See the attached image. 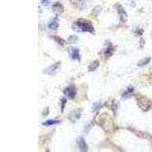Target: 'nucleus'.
I'll return each instance as SVG.
<instances>
[{"instance_id":"8","label":"nucleus","mask_w":152,"mask_h":152,"mask_svg":"<svg viewBox=\"0 0 152 152\" xmlns=\"http://www.w3.org/2000/svg\"><path fill=\"white\" fill-rule=\"evenodd\" d=\"M69 1L72 4L79 9H83L88 2V0H69Z\"/></svg>"},{"instance_id":"2","label":"nucleus","mask_w":152,"mask_h":152,"mask_svg":"<svg viewBox=\"0 0 152 152\" xmlns=\"http://www.w3.org/2000/svg\"><path fill=\"white\" fill-rule=\"evenodd\" d=\"M116 11H117L118 14H119V17H120V20H121L123 22H126L127 20H128V14L127 12H126L125 9L123 8V6H122L121 5L118 4L116 5Z\"/></svg>"},{"instance_id":"6","label":"nucleus","mask_w":152,"mask_h":152,"mask_svg":"<svg viewBox=\"0 0 152 152\" xmlns=\"http://www.w3.org/2000/svg\"><path fill=\"white\" fill-rule=\"evenodd\" d=\"M59 27V20L57 18V17L53 18L49 21L48 23V28L50 30H53V31H55V30L58 29V28Z\"/></svg>"},{"instance_id":"13","label":"nucleus","mask_w":152,"mask_h":152,"mask_svg":"<svg viewBox=\"0 0 152 152\" xmlns=\"http://www.w3.org/2000/svg\"><path fill=\"white\" fill-rule=\"evenodd\" d=\"M113 51H114L113 47L111 45L110 43H109V45H108V47H107V50H106L105 52H104V53H105L106 56H107V57L110 56L113 54Z\"/></svg>"},{"instance_id":"10","label":"nucleus","mask_w":152,"mask_h":152,"mask_svg":"<svg viewBox=\"0 0 152 152\" xmlns=\"http://www.w3.org/2000/svg\"><path fill=\"white\" fill-rule=\"evenodd\" d=\"M53 9L54 12H58V13H62L64 11V7L60 2H56L53 5Z\"/></svg>"},{"instance_id":"4","label":"nucleus","mask_w":152,"mask_h":152,"mask_svg":"<svg viewBox=\"0 0 152 152\" xmlns=\"http://www.w3.org/2000/svg\"><path fill=\"white\" fill-rule=\"evenodd\" d=\"M59 68V62H57V63H54L52 66H50V67L47 68V69L44 70V73L47 75H53L55 74L58 69Z\"/></svg>"},{"instance_id":"12","label":"nucleus","mask_w":152,"mask_h":152,"mask_svg":"<svg viewBox=\"0 0 152 152\" xmlns=\"http://www.w3.org/2000/svg\"><path fill=\"white\" fill-rule=\"evenodd\" d=\"M151 61V57H145V58H144V59H142V60L139 61V62H138V66H141V67H142V66H146V65H148L150 62Z\"/></svg>"},{"instance_id":"1","label":"nucleus","mask_w":152,"mask_h":152,"mask_svg":"<svg viewBox=\"0 0 152 152\" xmlns=\"http://www.w3.org/2000/svg\"><path fill=\"white\" fill-rule=\"evenodd\" d=\"M74 29L77 31H81V32H89L91 34L94 33V28L93 25L88 21H85V20H78L76 21L73 25Z\"/></svg>"},{"instance_id":"17","label":"nucleus","mask_w":152,"mask_h":152,"mask_svg":"<svg viewBox=\"0 0 152 152\" xmlns=\"http://www.w3.org/2000/svg\"><path fill=\"white\" fill-rule=\"evenodd\" d=\"M50 3V0H41V4L43 6H47Z\"/></svg>"},{"instance_id":"11","label":"nucleus","mask_w":152,"mask_h":152,"mask_svg":"<svg viewBox=\"0 0 152 152\" xmlns=\"http://www.w3.org/2000/svg\"><path fill=\"white\" fill-rule=\"evenodd\" d=\"M58 123H59V120H56V119H48V120L45 121L44 123H43V125L44 126H51L58 124Z\"/></svg>"},{"instance_id":"16","label":"nucleus","mask_w":152,"mask_h":152,"mask_svg":"<svg viewBox=\"0 0 152 152\" xmlns=\"http://www.w3.org/2000/svg\"><path fill=\"white\" fill-rule=\"evenodd\" d=\"M66 103H67V100H66V98H62V100H61V106H62L61 111H62V112H63V110H64L65 106H66Z\"/></svg>"},{"instance_id":"14","label":"nucleus","mask_w":152,"mask_h":152,"mask_svg":"<svg viewBox=\"0 0 152 152\" xmlns=\"http://www.w3.org/2000/svg\"><path fill=\"white\" fill-rule=\"evenodd\" d=\"M98 66H99L98 61H94V62H92L91 64L89 66V67H88V70H89V72H93L94 71V70H96Z\"/></svg>"},{"instance_id":"7","label":"nucleus","mask_w":152,"mask_h":152,"mask_svg":"<svg viewBox=\"0 0 152 152\" xmlns=\"http://www.w3.org/2000/svg\"><path fill=\"white\" fill-rule=\"evenodd\" d=\"M77 143H78V147L81 149V151H85L88 150V145H87L86 142L84 139L83 137H79V138L77 139Z\"/></svg>"},{"instance_id":"9","label":"nucleus","mask_w":152,"mask_h":152,"mask_svg":"<svg viewBox=\"0 0 152 152\" xmlns=\"http://www.w3.org/2000/svg\"><path fill=\"white\" fill-rule=\"evenodd\" d=\"M71 57L73 60H80L79 50L75 47L71 49Z\"/></svg>"},{"instance_id":"3","label":"nucleus","mask_w":152,"mask_h":152,"mask_svg":"<svg viewBox=\"0 0 152 152\" xmlns=\"http://www.w3.org/2000/svg\"><path fill=\"white\" fill-rule=\"evenodd\" d=\"M64 94L69 99H73L76 95V88L73 85H69L65 88Z\"/></svg>"},{"instance_id":"5","label":"nucleus","mask_w":152,"mask_h":152,"mask_svg":"<svg viewBox=\"0 0 152 152\" xmlns=\"http://www.w3.org/2000/svg\"><path fill=\"white\" fill-rule=\"evenodd\" d=\"M81 110H74L71 111L70 114H69V119L71 120L72 122H76L77 120L80 119L81 115Z\"/></svg>"},{"instance_id":"15","label":"nucleus","mask_w":152,"mask_h":152,"mask_svg":"<svg viewBox=\"0 0 152 152\" xmlns=\"http://www.w3.org/2000/svg\"><path fill=\"white\" fill-rule=\"evenodd\" d=\"M133 91H134V88H133L132 87H129V88H127L126 91L124 92V94H123V96H124V97H127V96H129L130 94L132 93Z\"/></svg>"}]
</instances>
